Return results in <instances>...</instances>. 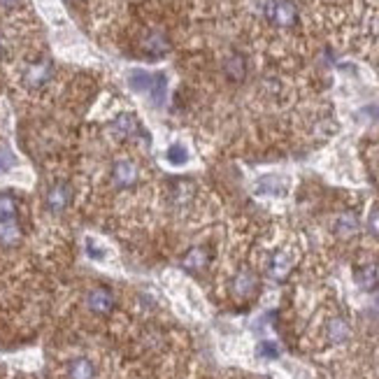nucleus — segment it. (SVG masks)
Returning a JSON list of instances; mask_svg holds the SVG:
<instances>
[{"instance_id":"obj_2","label":"nucleus","mask_w":379,"mask_h":379,"mask_svg":"<svg viewBox=\"0 0 379 379\" xmlns=\"http://www.w3.org/2000/svg\"><path fill=\"white\" fill-rule=\"evenodd\" d=\"M52 72H54L52 61H49V58H38V61H33L28 68L23 70V84H26L28 89H42L52 79Z\"/></svg>"},{"instance_id":"obj_21","label":"nucleus","mask_w":379,"mask_h":379,"mask_svg":"<svg viewBox=\"0 0 379 379\" xmlns=\"http://www.w3.org/2000/svg\"><path fill=\"white\" fill-rule=\"evenodd\" d=\"M258 353H260V356H265V358H275L280 351H277V347H275L273 342H263V344L258 347Z\"/></svg>"},{"instance_id":"obj_11","label":"nucleus","mask_w":379,"mask_h":379,"mask_svg":"<svg viewBox=\"0 0 379 379\" xmlns=\"http://www.w3.org/2000/svg\"><path fill=\"white\" fill-rule=\"evenodd\" d=\"M96 366L87 356H77L68 363V379H94Z\"/></svg>"},{"instance_id":"obj_10","label":"nucleus","mask_w":379,"mask_h":379,"mask_svg":"<svg viewBox=\"0 0 379 379\" xmlns=\"http://www.w3.org/2000/svg\"><path fill=\"white\" fill-rule=\"evenodd\" d=\"M209 263V254H207V249L205 247H193L191 251H187V256L182 258V268L184 270H189V273H198V270H203V268Z\"/></svg>"},{"instance_id":"obj_4","label":"nucleus","mask_w":379,"mask_h":379,"mask_svg":"<svg viewBox=\"0 0 379 379\" xmlns=\"http://www.w3.org/2000/svg\"><path fill=\"white\" fill-rule=\"evenodd\" d=\"M116 305V298H114V293L107 289V286H96V289H91L89 291V296H87V307L94 312V314H109V312L114 309Z\"/></svg>"},{"instance_id":"obj_19","label":"nucleus","mask_w":379,"mask_h":379,"mask_svg":"<svg viewBox=\"0 0 379 379\" xmlns=\"http://www.w3.org/2000/svg\"><path fill=\"white\" fill-rule=\"evenodd\" d=\"M368 231H370V235L379 238V207H373V212L368 216Z\"/></svg>"},{"instance_id":"obj_14","label":"nucleus","mask_w":379,"mask_h":379,"mask_svg":"<svg viewBox=\"0 0 379 379\" xmlns=\"http://www.w3.org/2000/svg\"><path fill=\"white\" fill-rule=\"evenodd\" d=\"M291 265H293V258L286 254V251H280V254H275L270 260V275L275 280H284V277L289 275Z\"/></svg>"},{"instance_id":"obj_15","label":"nucleus","mask_w":379,"mask_h":379,"mask_svg":"<svg viewBox=\"0 0 379 379\" xmlns=\"http://www.w3.org/2000/svg\"><path fill=\"white\" fill-rule=\"evenodd\" d=\"M328 338H331V342L340 344L349 338V324L344 322L342 317H335L331 324H328Z\"/></svg>"},{"instance_id":"obj_1","label":"nucleus","mask_w":379,"mask_h":379,"mask_svg":"<svg viewBox=\"0 0 379 379\" xmlns=\"http://www.w3.org/2000/svg\"><path fill=\"white\" fill-rule=\"evenodd\" d=\"M131 87L136 91H142V94H147L151 100H156V103H161L165 94V77L163 75L136 70V72H131Z\"/></svg>"},{"instance_id":"obj_20","label":"nucleus","mask_w":379,"mask_h":379,"mask_svg":"<svg viewBox=\"0 0 379 379\" xmlns=\"http://www.w3.org/2000/svg\"><path fill=\"white\" fill-rule=\"evenodd\" d=\"M256 191H258V193H280L282 187H277V184L273 182V177H265V180L258 184Z\"/></svg>"},{"instance_id":"obj_7","label":"nucleus","mask_w":379,"mask_h":379,"mask_svg":"<svg viewBox=\"0 0 379 379\" xmlns=\"http://www.w3.org/2000/svg\"><path fill=\"white\" fill-rule=\"evenodd\" d=\"M258 291V277L251 270H240L233 280V293L238 298H251Z\"/></svg>"},{"instance_id":"obj_12","label":"nucleus","mask_w":379,"mask_h":379,"mask_svg":"<svg viewBox=\"0 0 379 379\" xmlns=\"http://www.w3.org/2000/svg\"><path fill=\"white\" fill-rule=\"evenodd\" d=\"M138 131H140V126H138V119L133 114H123L112 123V133L119 140H128L133 136H138Z\"/></svg>"},{"instance_id":"obj_3","label":"nucleus","mask_w":379,"mask_h":379,"mask_svg":"<svg viewBox=\"0 0 379 379\" xmlns=\"http://www.w3.org/2000/svg\"><path fill=\"white\" fill-rule=\"evenodd\" d=\"M70 200H72V189H70V184H65V182H56V184H52V187L47 189L45 205H47L49 212L61 214L63 209L70 205Z\"/></svg>"},{"instance_id":"obj_22","label":"nucleus","mask_w":379,"mask_h":379,"mask_svg":"<svg viewBox=\"0 0 379 379\" xmlns=\"http://www.w3.org/2000/svg\"><path fill=\"white\" fill-rule=\"evenodd\" d=\"M12 165V156H10V151H5V149H0V172L7 170V167Z\"/></svg>"},{"instance_id":"obj_24","label":"nucleus","mask_w":379,"mask_h":379,"mask_svg":"<svg viewBox=\"0 0 379 379\" xmlns=\"http://www.w3.org/2000/svg\"><path fill=\"white\" fill-rule=\"evenodd\" d=\"M3 56H5V40L0 38V58H3Z\"/></svg>"},{"instance_id":"obj_9","label":"nucleus","mask_w":379,"mask_h":379,"mask_svg":"<svg viewBox=\"0 0 379 379\" xmlns=\"http://www.w3.org/2000/svg\"><path fill=\"white\" fill-rule=\"evenodd\" d=\"M167 47H170V42H167V35L163 31H149L145 40H142V49L149 56H161L167 52Z\"/></svg>"},{"instance_id":"obj_18","label":"nucleus","mask_w":379,"mask_h":379,"mask_svg":"<svg viewBox=\"0 0 379 379\" xmlns=\"http://www.w3.org/2000/svg\"><path fill=\"white\" fill-rule=\"evenodd\" d=\"M16 214V200L10 193H0V216H14Z\"/></svg>"},{"instance_id":"obj_8","label":"nucleus","mask_w":379,"mask_h":379,"mask_svg":"<svg viewBox=\"0 0 379 379\" xmlns=\"http://www.w3.org/2000/svg\"><path fill=\"white\" fill-rule=\"evenodd\" d=\"M224 75L233 84L244 82V77H247V61H244V56L238 52L229 54V58L224 61Z\"/></svg>"},{"instance_id":"obj_6","label":"nucleus","mask_w":379,"mask_h":379,"mask_svg":"<svg viewBox=\"0 0 379 379\" xmlns=\"http://www.w3.org/2000/svg\"><path fill=\"white\" fill-rule=\"evenodd\" d=\"M23 240V231L19 219L14 216H0V247H16Z\"/></svg>"},{"instance_id":"obj_5","label":"nucleus","mask_w":379,"mask_h":379,"mask_svg":"<svg viewBox=\"0 0 379 379\" xmlns=\"http://www.w3.org/2000/svg\"><path fill=\"white\" fill-rule=\"evenodd\" d=\"M140 180V170L138 165L131 161V158H119L112 167V182L119 189H128Z\"/></svg>"},{"instance_id":"obj_13","label":"nucleus","mask_w":379,"mask_h":379,"mask_svg":"<svg viewBox=\"0 0 379 379\" xmlns=\"http://www.w3.org/2000/svg\"><path fill=\"white\" fill-rule=\"evenodd\" d=\"M356 284L361 286V289L373 291L375 286L379 284V268L373 265V263L356 268Z\"/></svg>"},{"instance_id":"obj_17","label":"nucleus","mask_w":379,"mask_h":379,"mask_svg":"<svg viewBox=\"0 0 379 379\" xmlns=\"http://www.w3.org/2000/svg\"><path fill=\"white\" fill-rule=\"evenodd\" d=\"M187 158H189V154H187V147L184 145H172L170 149H167V161H170L172 165H184L187 163Z\"/></svg>"},{"instance_id":"obj_23","label":"nucleus","mask_w":379,"mask_h":379,"mask_svg":"<svg viewBox=\"0 0 379 379\" xmlns=\"http://www.w3.org/2000/svg\"><path fill=\"white\" fill-rule=\"evenodd\" d=\"M19 5H23V0H0V7H5V10H14Z\"/></svg>"},{"instance_id":"obj_16","label":"nucleus","mask_w":379,"mask_h":379,"mask_svg":"<svg viewBox=\"0 0 379 379\" xmlns=\"http://www.w3.org/2000/svg\"><path fill=\"white\" fill-rule=\"evenodd\" d=\"M358 231V219L349 214H342L338 221H335V233L340 235V238H351V235H356Z\"/></svg>"}]
</instances>
